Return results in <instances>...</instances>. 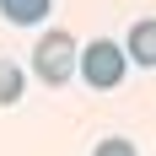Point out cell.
Segmentation results:
<instances>
[{
    "mask_svg": "<svg viewBox=\"0 0 156 156\" xmlns=\"http://www.w3.org/2000/svg\"><path fill=\"white\" fill-rule=\"evenodd\" d=\"M76 38L65 27H54V32H43L38 38V48H32V76L43 81V86H65V81L76 76Z\"/></svg>",
    "mask_w": 156,
    "mask_h": 156,
    "instance_id": "6da1fadb",
    "label": "cell"
},
{
    "mask_svg": "<svg viewBox=\"0 0 156 156\" xmlns=\"http://www.w3.org/2000/svg\"><path fill=\"white\" fill-rule=\"evenodd\" d=\"M76 70H81V81H86L92 92H113V86L124 81V70H129V54H124V43L97 38V43H86V48H81Z\"/></svg>",
    "mask_w": 156,
    "mask_h": 156,
    "instance_id": "7a4b0ae2",
    "label": "cell"
},
{
    "mask_svg": "<svg viewBox=\"0 0 156 156\" xmlns=\"http://www.w3.org/2000/svg\"><path fill=\"white\" fill-rule=\"evenodd\" d=\"M124 54H129V65H140V70H151V65H156V22H151V16L129 27V38H124Z\"/></svg>",
    "mask_w": 156,
    "mask_h": 156,
    "instance_id": "3957f363",
    "label": "cell"
},
{
    "mask_svg": "<svg viewBox=\"0 0 156 156\" xmlns=\"http://www.w3.org/2000/svg\"><path fill=\"white\" fill-rule=\"evenodd\" d=\"M0 16L16 22V27H32V22L48 16V0H0Z\"/></svg>",
    "mask_w": 156,
    "mask_h": 156,
    "instance_id": "277c9868",
    "label": "cell"
},
{
    "mask_svg": "<svg viewBox=\"0 0 156 156\" xmlns=\"http://www.w3.org/2000/svg\"><path fill=\"white\" fill-rule=\"evenodd\" d=\"M11 102H22V70L0 59V108H11Z\"/></svg>",
    "mask_w": 156,
    "mask_h": 156,
    "instance_id": "5b68a950",
    "label": "cell"
},
{
    "mask_svg": "<svg viewBox=\"0 0 156 156\" xmlns=\"http://www.w3.org/2000/svg\"><path fill=\"white\" fill-rule=\"evenodd\" d=\"M92 156H140V151H135V140H124V135H108V140H97Z\"/></svg>",
    "mask_w": 156,
    "mask_h": 156,
    "instance_id": "8992f818",
    "label": "cell"
}]
</instances>
